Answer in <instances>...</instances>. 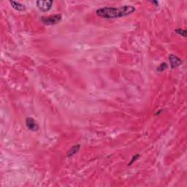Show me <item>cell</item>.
Here are the masks:
<instances>
[{
  "instance_id": "cell-7",
  "label": "cell",
  "mask_w": 187,
  "mask_h": 187,
  "mask_svg": "<svg viewBox=\"0 0 187 187\" xmlns=\"http://www.w3.org/2000/svg\"><path fill=\"white\" fill-rule=\"evenodd\" d=\"M80 148V145H75V146H73V147H72L70 148V150L68 152H67V157H72L73 156H74V155L77 154V153L78 152V151H79Z\"/></svg>"
},
{
  "instance_id": "cell-4",
  "label": "cell",
  "mask_w": 187,
  "mask_h": 187,
  "mask_svg": "<svg viewBox=\"0 0 187 187\" xmlns=\"http://www.w3.org/2000/svg\"><path fill=\"white\" fill-rule=\"evenodd\" d=\"M26 127L30 130V131L32 132H37L38 129H39V125L37 123L35 119L31 118V117H28L26 119Z\"/></svg>"
},
{
  "instance_id": "cell-6",
  "label": "cell",
  "mask_w": 187,
  "mask_h": 187,
  "mask_svg": "<svg viewBox=\"0 0 187 187\" xmlns=\"http://www.w3.org/2000/svg\"><path fill=\"white\" fill-rule=\"evenodd\" d=\"M10 3L15 10L19 11V12H23V11H25L26 10V6L24 5V4H22L21 3H20V2H15V1H10Z\"/></svg>"
},
{
  "instance_id": "cell-1",
  "label": "cell",
  "mask_w": 187,
  "mask_h": 187,
  "mask_svg": "<svg viewBox=\"0 0 187 187\" xmlns=\"http://www.w3.org/2000/svg\"><path fill=\"white\" fill-rule=\"evenodd\" d=\"M136 10L135 7L132 5H124L120 8L105 7L97 9L96 14L97 16L105 19H114L125 17L133 13Z\"/></svg>"
},
{
  "instance_id": "cell-8",
  "label": "cell",
  "mask_w": 187,
  "mask_h": 187,
  "mask_svg": "<svg viewBox=\"0 0 187 187\" xmlns=\"http://www.w3.org/2000/svg\"><path fill=\"white\" fill-rule=\"evenodd\" d=\"M175 32L178 34L179 35H181L182 37H186V29H176L175 30Z\"/></svg>"
},
{
  "instance_id": "cell-2",
  "label": "cell",
  "mask_w": 187,
  "mask_h": 187,
  "mask_svg": "<svg viewBox=\"0 0 187 187\" xmlns=\"http://www.w3.org/2000/svg\"><path fill=\"white\" fill-rule=\"evenodd\" d=\"M62 15L57 14L48 17H41V21L45 25H56L62 21Z\"/></svg>"
},
{
  "instance_id": "cell-10",
  "label": "cell",
  "mask_w": 187,
  "mask_h": 187,
  "mask_svg": "<svg viewBox=\"0 0 187 187\" xmlns=\"http://www.w3.org/2000/svg\"><path fill=\"white\" fill-rule=\"evenodd\" d=\"M139 157V155H136V156H135V157H132V158H133V159H132V160L131 162H129V165H131V164H132V162H133L134 161H135V160H136V159H137V157Z\"/></svg>"
},
{
  "instance_id": "cell-5",
  "label": "cell",
  "mask_w": 187,
  "mask_h": 187,
  "mask_svg": "<svg viewBox=\"0 0 187 187\" xmlns=\"http://www.w3.org/2000/svg\"><path fill=\"white\" fill-rule=\"evenodd\" d=\"M169 62L171 68H176V67L181 66L182 64V61L181 58L175 55H170L169 56Z\"/></svg>"
},
{
  "instance_id": "cell-9",
  "label": "cell",
  "mask_w": 187,
  "mask_h": 187,
  "mask_svg": "<svg viewBox=\"0 0 187 187\" xmlns=\"http://www.w3.org/2000/svg\"><path fill=\"white\" fill-rule=\"evenodd\" d=\"M167 68H168V65H167L166 63H162V64L159 66V67H157V71L158 72L164 71Z\"/></svg>"
},
{
  "instance_id": "cell-3",
  "label": "cell",
  "mask_w": 187,
  "mask_h": 187,
  "mask_svg": "<svg viewBox=\"0 0 187 187\" xmlns=\"http://www.w3.org/2000/svg\"><path fill=\"white\" fill-rule=\"evenodd\" d=\"M53 2L51 0L49 1H37L36 2V5L37 8L42 12H48L52 8Z\"/></svg>"
}]
</instances>
